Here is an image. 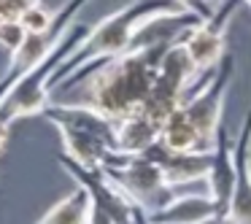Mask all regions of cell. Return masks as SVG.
<instances>
[{"label": "cell", "mask_w": 251, "mask_h": 224, "mask_svg": "<svg viewBox=\"0 0 251 224\" xmlns=\"http://www.w3.org/2000/svg\"><path fill=\"white\" fill-rule=\"evenodd\" d=\"M25 38H27V30L22 27V22H0V46L8 54H14L25 44Z\"/></svg>", "instance_id": "17"}, {"label": "cell", "mask_w": 251, "mask_h": 224, "mask_svg": "<svg viewBox=\"0 0 251 224\" xmlns=\"http://www.w3.org/2000/svg\"><path fill=\"white\" fill-rule=\"evenodd\" d=\"M243 6H249V8H251V0H243Z\"/></svg>", "instance_id": "23"}, {"label": "cell", "mask_w": 251, "mask_h": 224, "mask_svg": "<svg viewBox=\"0 0 251 224\" xmlns=\"http://www.w3.org/2000/svg\"><path fill=\"white\" fill-rule=\"evenodd\" d=\"M44 119L57 127L65 157L87 170H105L119 157L116 122L81 103H51Z\"/></svg>", "instance_id": "3"}, {"label": "cell", "mask_w": 251, "mask_h": 224, "mask_svg": "<svg viewBox=\"0 0 251 224\" xmlns=\"http://www.w3.org/2000/svg\"><path fill=\"white\" fill-rule=\"evenodd\" d=\"M89 3H92V0H65V3H62V8L57 11L54 27H51L49 33H44V35H27V38H25V44L19 46V49L11 54V60H8L6 73L0 76V103H3V98L11 92V87L25 76V73H30L35 65H38V62H44L46 57L57 49V44L62 41V35L71 30L73 22H78L76 17L81 14L84 6H89Z\"/></svg>", "instance_id": "6"}, {"label": "cell", "mask_w": 251, "mask_h": 224, "mask_svg": "<svg viewBox=\"0 0 251 224\" xmlns=\"http://www.w3.org/2000/svg\"><path fill=\"white\" fill-rule=\"evenodd\" d=\"M173 44H178V41L138 44L122 57L95 68L84 78L87 87L81 92V100H76V103L100 111L111 122H122L138 114L141 105L146 103L149 92L159 76V65Z\"/></svg>", "instance_id": "1"}, {"label": "cell", "mask_w": 251, "mask_h": 224, "mask_svg": "<svg viewBox=\"0 0 251 224\" xmlns=\"http://www.w3.org/2000/svg\"><path fill=\"white\" fill-rule=\"evenodd\" d=\"M89 30H92V25L81 22V19L73 22L71 30H68V33L62 35V41L57 44V49L51 51L44 62H38L30 73H25V76L11 87V92L3 98V103H0V119H6L14 124L17 119H25V116H35V114L44 116V111L51 105L49 103L51 81H54V76L60 73V68L78 51V46L87 41Z\"/></svg>", "instance_id": "4"}, {"label": "cell", "mask_w": 251, "mask_h": 224, "mask_svg": "<svg viewBox=\"0 0 251 224\" xmlns=\"http://www.w3.org/2000/svg\"><path fill=\"white\" fill-rule=\"evenodd\" d=\"M89 211H92V197L84 186H76L60 202H54L35 224H89Z\"/></svg>", "instance_id": "14"}, {"label": "cell", "mask_w": 251, "mask_h": 224, "mask_svg": "<svg viewBox=\"0 0 251 224\" xmlns=\"http://www.w3.org/2000/svg\"><path fill=\"white\" fill-rule=\"evenodd\" d=\"M235 181H238V168H235V143L229 141L227 127L222 124L213 146V165H211V175H208V195L216 200L222 222L227 219V208L235 192Z\"/></svg>", "instance_id": "10"}, {"label": "cell", "mask_w": 251, "mask_h": 224, "mask_svg": "<svg viewBox=\"0 0 251 224\" xmlns=\"http://www.w3.org/2000/svg\"><path fill=\"white\" fill-rule=\"evenodd\" d=\"M240 6H243V0H222L213 8L211 17L202 19L195 30L186 33L184 46L202 76L211 73L227 57V27H229V19L238 14Z\"/></svg>", "instance_id": "8"}, {"label": "cell", "mask_w": 251, "mask_h": 224, "mask_svg": "<svg viewBox=\"0 0 251 224\" xmlns=\"http://www.w3.org/2000/svg\"><path fill=\"white\" fill-rule=\"evenodd\" d=\"M184 8L176 0H130L127 6L116 8L98 25H92L87 41L78 46V51L60 68V73L51 81V92H68L81 78H87L95 68L105 65L108 60H116L125 51L132 49L138 33L157 17L181 14Z\"/></svg>", "instance_id": "2"}, {"label": "cell", "mask_w": 251, "mask_h": 224, "mask_svg": "<svg viewBox=\"0 0 251 224\" xmlns=\"http://www.w3.org/2000/svg\"><path fill=\"white\" fill-rule=\"evenodd\" d=\"M159 132H162V127L154 124L151 119H146L138 111V114L116 122V143H119V151L135 157V154L146 151L151 143L159 141Z\"/></svg>", "instance_id": "13"}, {"label": "cell", "mask_w": 251, "mask_h": 224, "mask_svg": "<svg viewBox=\"0 0 251 224\" xmlns=\"http://www.w3.org/2000/svg\"><path fill=\"white\" fill-rule=\"evenodd\" d=\"M35 6H41V0H0V22H19Z\"/></svg>", "instance_id": "18"}, {"label": "cell", "mask_w": 251, "mask_h": 224, "mask_svg": "<svg viewBox=\"0 0 251 224\" xmlns=\"http://www.w3.org/2000/svg\"><path fill=\"white\" fill-rule=\"evenodd\" d=\"M8 138H11V122L0 119V154L6 151V146H8Z\"/></svg>", "instance_id": "21"}, {"label": "cell", "mask_w": 251, "mask_h": 224, "mask_svg": "<svg viewBox=\"0 0 251 224\" xmlns=\"http://www.w3.org/2000/svg\"><path fill=\"white\" fill-rule=\"evenodd\" d=\"M154 224H211L222 222L219 205L208 192L202 195H181L173 197L168 205L151 213Z\"/></svg>", "instance_id": "11"}, {"label": "cell", "mask_w": 251, "mask_h": 224, "mask_svg": "<svg viewBox=\"0 0 251 224\" xmlns=\"http://www.w3.org/2000/svg\"><path fill=\"white\" fill-rule=\"evenodd\" d=\"M211 165H213V151H178L170 154L168 165H165V178L168 186H186L195 181H208L211 175Z\"/></svg>", "instance_id": "12"}, {"label": "cell", "mask_w": 251, "mask_h": 224, "mask_svg": "<svg viewBox=\"0 0 251 224\" xmlns=\"http://www.w3.org/2000/svg\"><path fill=\"white\" fill-rule=\"evenodd\" d=\"M235 168H238V181H235L224 224H251V108L243 116L238 141H235Z\"/></svg>", "instance_id": "9"}, {"label": "cell", "mask_w": 251, "mask_h": 224, "mask_svg": "<svg viewBox=\"0 0 251 224\" xmlns=\"http://www.w3.org/2000/svg\"><path fill=\"white\" fill-rule=\"evenodd\" d=\"M132 224H154L151 213H149L146 208H141L138 202H135V211H132Z\"/></svg>", "instance_id": "22"}, {"label": "cell", "mask_w": 251, "mask_h": 224, "mask_svg": "<svg viewBox=\"0 0 251 224\" xmlns=\"http://www.w3.org/2000/svg\"><path fill=\"white\" fill-rule=\"evenodd\" d=\"M184 11H189V14H197L200 19H208L213 14V8H211V3L208 0H176Z\"/></svg>", "instance_id": "19"}, {"label": "cell", "mask_w": 251, "mask_h": 224, "mask_svg": "<svg viewBox=\"0 0 251 224\" xmlns=\"http://www.w3.org/2000/svg\"><path fill=\"white\" fill-rule=\"evenodd\" d=\"M159 141L170 149V151H202V143H200V135H197L192 119L186 116L184 105L170 116L168 122L162 124V132H159Z\"/></svg>", "instance_id": "15"}, {"label": "cell", "mask_w": 251, "mask_h": 224, "mask_svg": "<svg viewBox=\"0 0 251 224\" xmlns=\"http://www.w3.org/2000/svg\"><path fill=\"white\" fill-rule=\"evenodd\" d=\"M89 224H116V222L103 211V208H98V205L92 202V211H89Z\"/></svg>", "instance_id": "20"}, {"label": "cell", "mask_w": 251, "mask_h": 224, "mask_svg": "<svg viewBox=\"0 0 251 224\" xmlns=\"http://www.w3.org/2000/svg\"><path fill=\"white\" fill-rule=\"evenodd\" d=\"M227 224H229V222H227Z\"/></svg>", "instance_id": "24"}, {"label": "cell", "mask_w": 251, "mask_h": 224, "mask_svg": "<svg viewBox=\"0 0 251 224\" xmlns=\"http://www.w3.org/2000/svg\"><path fill=\"white\" fill-rule=\"evenodd\" d=\"M132 202H138L141 208H146L149 213L159 211L162 205H168L173 200V195H168L170 186L165 178V170L159 165H151L141 157H130V154H119L114 165L103 170Z\"/></svg>", "instance_id": "7"}, {"label": "cell", "mask_w": 251, "mask_h": 224, "mask_svg": "<svg viewBox=\"0 0 251 224\" xmlns=\"http://www.w3.org/2000/svg\"><path fill=\"white\" fill-rule=\"evenodd\" d=\"M232 73H235V60L227 54L208 73L205 84L197 92H192L184 103L186 116L192 119L197 135H200L202 151H213V146H216L219 130L224 124V100H227V89H229V81H232Z\"/></svg>", "instance_id": "5"}, {"label": "cell", "mask_w": 251, "mask_h": 224, "mask_svg": "<svg viewBox=\"0 0 251 224\" xmlns=\"http://www.w3.org/2000/svg\"><path fill=\"white\" fill-rule=\"evenodd\" d=\"M54 19H57V11H49V8H44V6H35V8H30L19 22H22V27L27 30V35H44V33H49V30L54 27Z\"/></svg>", "instance_id": "16"}]
</instances>
